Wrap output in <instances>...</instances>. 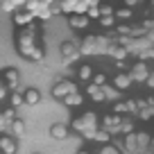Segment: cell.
<instances>
[{"instance_id": "6da1fadb", "label": "cell", "mask_w": 154, "mask_h": 154, "mask_svg": "<svg viewBox=\"0 0 154 154\" xmlns=\"http://www.w3.org/2000/svg\"><path fill=\"white\" fill-rule=\"evenodd\" d=\"M38 34L32 32L29 27H23L16 32V50L20 52V57L29 59V61H43L45 59V48L36 41Z\"/></svg>"}, {"instance_id": "7a4b0ae2", "label": "cell", "mask_w": 154, "mask_h": 154, "mask_svg": "<svg viewBox=\"0 0 154 154\" xmlns=\"http://www.w3.org/2000/svg\"><path fill=\"white\" fill-rule=\"evenodd\" d=\"M100 127V118H97V113H93V111H84L82 116H75L70 120V125H68V129L77 131V134L82 136L84 131L88 129H97Z\"/></svg>"}, {"instance_id": "3957f363", "label": "cell", "mask_w": 154, "mask_h": 154, "mask_svg": "<svg viewBox=\"0 0 154 154\" xmlns=\"http://www.w3.org/2000/svg\"><path fill=\"white\" fill-rule=\"evenodd\" d=\"M59 52H61V59L66 66H70V63H77L79 61V50H77V43L75 41H63L61 45H59Z\"/></svg>"}, {"instance_id": "277c9868", "label": "cell", "mask_w": 154, "mask_h": 154, "mask_svg": "<svg viewBox=\"0 0 154 154\" xmlns=\"http://www.w3.org/2000/svg\"><path fill=\"white\" fill-rule=\"evenodd\" d=\"M75 91H77V84L72 82V79H59L52 86V97L54 100H63L66 95H70V93H75Z\"/></svg>"}, {"instance_id": "5b68a950", "label": "cell", "mask_w": 154, "mask_h": 154, "mask_svg": "<svg viewBox=\"0 0 154 154\" xmlns=\"http://www.w3.org/2000/svg\"><path fill=\"white\" fill-rule=\"evenodd\" d=\"M120 118L122 116H113V113H106L100 118V129H104L106 134L113 138L116 134H118V127H120Z\"/></svg>"}, {"instance_id": "8992f818", "label": "cell", "mask_w": 154, "mask_h": 154, "mask_svg": "<svg viewBox=\"0 0 154 154\" xmlns=\"http://www.w3.org/2000/svg\"><path fill=\"white\" fill-rule=\"evenodd\" d=\"M127 72L131 75V82H143V84H145V79L149 77L152 68H149V66H147L145 61H136V63H134V66H131V68H129Z\"/></svg>"}, {"instance_id": "52a82bcc", "label": "cell", "mask_w": 154, "mask_h": 154, "mask_svg": "<svg viewBox=\"0 0 154 154\" xmlns=\"http://www.w3.org/2000/svg\"><path fill=\"white\" fill-rule=\"evenodd\" d=\"M2 79V84H5V88L9 93H14V91H18V84H20V72L16 70V68H7L5 70V75L0 77Z\"/></svg>"}, {"instance_id": "ba28073f", "label": "cell", "mask_w": 154, "mask_h": 154, "mask_svg": "<svg viewBox=\"0 0 154 154\" xmlns=\"http://www.w3.org/2000/svg\"><path fill=\"white\" fill-rule=\"evenodd\" d=\"M131 84H134V82H131V75H129V72H116V75H113V79H111V86H113L118 93L129 91V88H131Z\"/></svg>"}, {"instance_id": "9c48e42d", "label": "cell", "mask_w": 154, "mask_h": 154, "mask_svg": "<svg viewBox=\"0 0 154 154\" xmlns=\"http://www.w3.org/2000/svg\"><path fill=\"white\" fill-rule=\"evenodd\" d=\"M95 48H97V36L95 34H86V36L77 43V50H79V54H93L95 52Z\"/></svg>"}, {"instance_id": "30bf717a", "label": "cell", "mask_w": 154, "mask_h": 154, "mask_svg": "<svg viewBox=\"0 0 154 154\" xmlns=\"http://www.w3.org/2000/svg\"><path fill=\"white\" fill-rule=\"evenodd\" d=\"M18 152V140L9 134H0V154H16Z\"/></svg>"}, {"instance_id": "8fae6325", "label": "cell", "mask_w": 154, "mask_h": 154, "mask_svg": "<svg viewBox=\"0 0 154 154\" xmlns=\"http://www.w3.org/2000/svg\"><path fill=\"white\" fill-rule=\"evenodd\" d=\"M11 16H14L11 20H14V25H16L18 29H23V27H29V25L34 23V16H32V14H27L25 9H16Z\"/></svg>"}, {"instance_id": "7c38bea8", "label": "cell", "mask_w": 154, "mask_h": 154, "mask_svg": "<svg viewBox=\"0 0 154 154\" xmlns=\"http://www.w3.org/2000/svg\"><path fill=\"white\" fill-rule=\"evenodd\" d=\"M68 25H70V29H75V32H84V29H88L91 20L84 14H72V16H68Z\"/></svg>"}, {"instance_id": "4fadbf2b", "label": "cell", "mask_w": 154, "mask_h": 154, "mask_svg": "<svg viewBox=\"0 0 154 154\" xmlns=\"http://www.w3.org/2000/svg\"><path fill=\"white\" fill-rule=\"evenodd\" d=\"M106 54H109L113 61H127V57H129V50L122 48V45H118V43H109V48H106Z\"/></svg>"}, {"instance_id": "5bb4252c", "label": "cell", "mask_w": 154, "mask_h": 154, "mask_svg": "<svg viewBox=\"0 0 154 154\" xmlns=\"http://www.w3.org/2000/svg\"><path fill=\"white\" fill-rule=\"evenodd\" d=\"M38 102H41V91H38V88H25L23 91V104L36 106Z\"/></svg>"}, {"instance_id": "9a60e30c", "label": "cell", "mask_w": 154, "mask_h": 154, "mask_svg": "<svg viewBox=\"0 0 154 154\" xmlns=\"http://www.w3.org/2000/svg\"><path fill=\"white\" fill-rule=\"evenodd\" d=\"M93 66L91 63H82V66L77 68V82H82V84H91L93 79Z\"/></svg>"}, {"instance_id": "2e32d148", "label": "cell", "mask_w": 154, "mask_h": 154, "mask_svg": "<svg viewBox=\"0 0 154 154\" xmlns=\"http://www.w3.org/2000/svg\"><path fill=\"white\" fill-rule=\"evenodd\" d=\"M68 134H70V129H68V125H63V122H54V125L50 127V136H52L54 140L68 138Z\"/></svg>"}, {"instance_id": "e0dca14e", "label": "cell", "mask_w": 154, "mask_h": 154, "mask_svg": "<svg viewBox=\"0 0 154 154\" xmlns=\"http://www.w3.org/2000/svg\"><path fill=\"white\" fill-rule=\"evenodd\" d=\"M63 104L70 106V109H75V106H82V104H84V93L75 91V93H70V95H66V97H63Z\"/></svg>"}, {"instance_id": "ac0fdd59", "label": "cell", "mask_w": 154, "mask_h": 154, "mask_svg": "<svg viewBox=\"0 0 154 154\" xmlns=\"http://www.w3.org/2000/svg\"><path fill=\"white\" fill-rule=\"evenodd\" d=\"M134 131H136L134 120H131V118H125V116H122V118H120V127H118V134L129 136V134H134Z\"/></svg>"}, {"instance_id": "d6986e66", "label": "cell", "mask_w": 154, "mask_h": 154, "mask_svg": "<svg viewBox=\"0 0 154 154\" xmlns=\"http://www.w3.org/2000/svg\"><path fill=\"white\" fill-rule=\"evenodd\" d=\"M84 97H88V100H93V102H104L102 88L100 86H93V84H86V95H84Z\"/></svg>"}, {"instance_id": "ffe728a7", "label": "cell", "mask_w": 154, "mask_h": 154, "mask_svg": "<svg viewBox=\"0 0 154 154\" xmlns=\"http://www.w3.org/2000/svg\"><path fill=\"white\" fill-rule=\"evenodd\" d=\"M9 129H11L9 136H14V138H20V136L25 134V122L20 120V118H16V120L9 122Z\"/></svg>"}, {"instance_id": "44dd1931", "label": "cell", "mask_w": 154, "mask_h": 154, "mask_svg": "<svg viewBox=\"0 0 154 154\" xmlns=\"http://www.w3.org/2000/svg\"><path fill=\"white\" fill-rule=\"evenodd\" d=\"M113 18H116V20H122V23H127V20L134 18V9H127V7L113 9Z\"/></svg>"}, {"instance_id": "7402d4cb", "label": "cell", "mask_w": 154, "mask_h": 154, "mask_svg": "<svg viewBox=\"0 0 154 154\" xmlns=\"http://www.w3.org/2000/svg\"><path fill=\"white\" fill-rule=\"evenodd\" d=\"M75 7H77V0H59V11L66 16L75 14Z\"/></svg>"}, {"instance_id": "603a6c76", "label": "cell", "mask_w": 154, "mask_h": 154, "mask_svg": "<svg viewBox=\"0 0 154 154\" xmlns=\"http://www.w3.org/2000/svg\"><path fill=\"white\" fill-rule=\"evenodd\" d=\"M7 100H9V106H11V109H20V106H23V93H20V91H14V93H9V95H7Z\"/></svg>"}, {"instance_id": "cb8c5ba5", "label": "cell", "mask_w": 154, "mask_h": 154, "mask_svg": "<svg viewBox=\"0 0 154 154\" xmlns=\"http://www.w3.org/2000/svg\"><path fill=\"white\" fill-rule=\"evenodd\" d=\"M25 11H27V14H32V16H36L38 11L43 9V5H41V0H27V2H25V7H23Z\"/></svg>"}, {"instance_id": "d4e9b609", "label": "cell", "mask_w": 154, "mask_h": 154, "mask_svg": "<svg viewBox=\"0 0 154 154\" xmlns=\"http://www.w3.org/2000/svg\"><path fill=\"white\" fill-rule=\"evenodd\" d=\"M136 113H138V118L143 122H149V120H152V116H154V109H152V106H147V104H143V106H138Z\"/></svg>"}, {"instance_id": "484cf974", "label": "cell", "mask_w": 154, "mask_h": 154, "mask_svg": "<svg viewBox=\"0 0 154 154\" xmlns=\"http://www.w3.org/2000/svg\"><path fill=\"white\" fill-rule=\"evenodd\" d=\"M93 140H95V143H100V145H109V143H111V136L106 134L104 129H100V127H97L95 134H93Z\"/></svg>"}, {"instance_id": "4316f807", "label": "cell", "mask_w": 154, "mask_h": 154, "mask_svg": "<svg viewBox=\"0 0 154 154\" xmlns=\"http://www.w3.org/2000/svg\"><path fill=\"white\" fill-rule=\"evenodd\" d=\"M97 23H100L102 29H113L116 27V18H113V16H100Z\"/></svg>"}, {"instance_id": "83f0119b", "label": "cell", "mask_w": 154, "mask_h": 154, "mask_svg": "<svg viewBox=\"0 0 154 154\" xmlns=\"http://www.w3.org/2000/svg\"><path fill=\"white\" fill-rule=\"evenodd\" d=\"M91 84H93V86H104V84H109V77H106V72H93Z\"/></svg>"}, {"instance_id": "f1b7e54d", "label": "cell", "mask_w": 154, "mask_h": 154, "mask_svg": "<svg viewBox=\"0 0 154 154\" xmlns=\"http://www.w3.org/2000/svg\"><path fill=\"white\" fill-rule=\"evenodd\" d=\"M102 88V95H104V102L106 100H111V97H116L118 95V91H116L113 86H111V84H104V86H100Z\"/></svg>"}, {"instance_id": "f546056e", "label": "cell", "mask_w": 154, "mask_h": 154, "mask_svg": "<svg viewBox=\"0 0 154 154\" xmlns=\"http://www.w3.org/2000/svg\"><path fill=\"white\" fill-rule=\"evenodd\" d=\"M97 11H100V16H113V7L109 2H97Z\"/></svg>"}, {"instance_id": "4dcf8cb0", "label": "cell", "mask_w": 154, "mask_h": 154, "mask_svg": "<svg viewBox=\"0 0 154 154\" xmlns=\"http://www.w3.org/2000/svg\"><path fill=\"white\" fill-rule=\"evenodd\" d=\"M95 154H120V152H118V147H116V145H100V149H97V152Z\"/></svg>"}, {"instance_id": "1f68e13d", "label": "cell", "mask_w": 154, "mask_h": 154, "mask_svg": "<svg viewBox=\"0 0 154 154\" xmlns=\"http://www.w3.org/2000/svg\"><path fill=\"white\" fill-rule=\"evenodd\" d=\"M113 116H125L127 113V106L125 102H113V111H111Z\"/></svg>"}, {"instance_id": "d6a6232c", "label": "cell", "mask_w": 154, "mask_h": 154, "mask_svg": "<svg viewBox=\"0 0 154 154\" xmlns=\"http://www.w3.org/2000/svg\"><path fill=\"white\" fill-rule=\"evenodd\" d=\"M147 59H149V61L154 59V50H152V48H149V50H143V52L138 54V61H145V63H147Z\"/></svg>"}, {"instance_id": "836d02e7", "label": "cell", "mask_w": 154, "mask_h": 154, "mask_svg": "<svg viewBox=\"0 0 154 154\" xmlns=\"http://www.w3.org/2000/svg\"><path fill=\"white\" fill-rule=\"evenodd\" d=\"M125 106H127V113H136L138 111V100H125Z\"/></svg>"}, {"instance_id": "e575fe53", "label": "cell", "mask_w": 154, "mask_h": 154, "mask_svg": "<svg viewBox=\"0 0 154 154\" xmlns=\"http://www.w3.org/2000/svg\"><path fill=\"white\" fill-rule=\"evenodd\" d=\"M0 7H2V11H5V14H14V11H16V7L11 5L9 0H2V5H0Z\"/></svg>"}, {"instance_id": "d590c367", "label": "cell", "mask_w": 154, "mask_h": 154, "mask_svg": "<svg viewBox=\"0 0 154 154\" xmlns=\"http://www.w3.org/2000/svg\"><path fill=\"white\" fill-rule=\"evenodd\" d=\"M143 0H122V7H127V9H134V7H138Z\"/></svg>"}, {"instance_id": "8d00e7d4", "label": "cell", "mask_w": 154, "mask_h": 154, "mask_svg": "<svg viewBox=\"0 0 154 154\" xmlns=\"http://www.w3.org/2000/svg\"><path fill=\"white\" fill-rule=\"evenodd\" d=\"M7 95H9V91L5 88V84H2V79H0V102H5Z\"/></svg>"}, {"instance_id": "74e56055", "label": "cell", "mask_w": 154, "mask_h": 154, "mask_svg": "<svg viewBox=\"0 0 154 154\" xmlns=\"http://www.w3.org/2000/svg\"><path fill=\"white\" fill-rule=\"evenodd\" d=\"M9 2H11V5H14V7H16V9H23L27 0H9Z\"/></svg>"}, {"instance_id": "f35d334b", "label": "cell", "mask_w": 154, "mask_h": 154, "mask_svg": "<svg viewBox=\"0 0 154 154\" xmlns=\"http://www.w3.org/2000/svg\"><path fill=\"white\" fill-rule=\"evenodd\" d=\"M145 84H147V88H149V91L154 88V72H149V77L145 79Z\"/></svg>"}, {"instance_id": "ab89813d", "label": "cell", "mask_w": 154, "mask_h": 154, "mask_svg": "<svg viewBox=\"0 0 154 154\" xmlns=\"http://www.w3.org/2000/svg\"><path fill=\"white\" fill-rule=\"evenodd\" d=\"M59 0H41V5L43 7H52V5H57Z\"/></svg>"}, {"instance_id": "60d3db41", "label": "cell", "mask_w": 154, "mask_h": 154, "mask_svg": "<svg viewBox=\"0 0 154 154\" xmlns=\"http://www.w3.org/2000/svg\"><path fill=\"white\" fill-rule=\"evenodd\" d=\"M0 134H5V125H2V120H0Z\"/></svg>"}, {"instance_id": "b9f144b4", "label": "cell", "mask_w": 154, "mask_h": 154, "mask_svg": "<svg viewBox=\"0 0 154 154\" xmlns=\"http://www.w3.org/2000/svg\"><path fill=\"white\" fill-rule=\"evenodd\" d=\"M77 154H91V152H88V149H82V152H77Z\"/></svg>"}]
</instances>
